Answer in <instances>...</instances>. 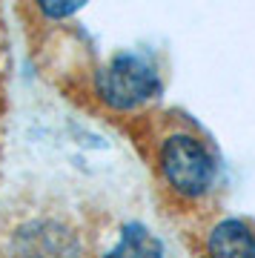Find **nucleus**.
<instances>
[{"label": "nucleus", "instance_id": "7ed1b4c3", "mask_svg": "<svg viewBox=\"0 0 255 258\" xmlns=\"http://www.w3.org/2000/svg\"><path fill=\"white\" fill-rule=\"evenodd\" d=\"M6 258H81V241L66 224L35 218L12 232Z\"/></svg>", "mask_w": 255, "mask_h": 258}, {"label": "nucleus", "instance_id": "39448f33", "mask_svg": "<svg viewBox=\"0 0 255 258\" xmlns=\"http://www.w3.org/2000/svg\"><path fill=\"white\" fill-rule=\"evenodd\" d=\"M103 258H166L164 244L141 224H126L120 230L118 244L106 252Z\"/></svg>", "mask_w": 255, "mask_h": 258}, {"label": "nucleus", "instance_id": "20e7f679", "mask_svg": "<svg viewBox=\"0 0 255 258\" xmlns=\"http://www.w3.org/2000/svg\"><path fill=\"white\" fill-rule=\"evenodd\" d=\"M210 258H255V230L241 218H224L207 235Z\"/></svg>", "mask_w": 255, "mask_h": 258}, {"label": "nucleus", "instance_id": "f03ea898", "mask_svg": "<svg viewBox=\"0 0 255 258\" xmlns=\"http://www.w3.org/2000/svg\"><path fill=\"white\" fill-rule=\"evenodd\" d=\"M161 172L166 184L183 198H198L210 192L215 181V158L189 132H175L161 147Z\"/></svg>", "mask_w": 255, "mask_h": 258}, {"label": "nucleus", "instance_id": "423d86ee", "mask_svg": "<svg viewBox=\"0 0 255 258\" xmlns=\"http://www.w3.org/2000/svg\"><path fill=\"white\" fill-rule=\"evenodd\" d=\"M78 6H52V3H46L43 6V15H52V18H63V15H72Z\"/></svg>", "mask_w": 255, "mask_h": 258}, {"label": "nucleus", "instance_id": "f257e3e1", "mask_svg": "<svg viewBox=\"0 0 255 258\" xmlns=\"http://www.w3.org/2000/svg\"><path fill=\"white\" fill-rule=\"evenodd\" d=\"M98 95L115 109H135L161 92L155 63L138 52H118L95 78Z\"/></svg>", "mask_w": 255, "mask_h": 258}]
</instances>
